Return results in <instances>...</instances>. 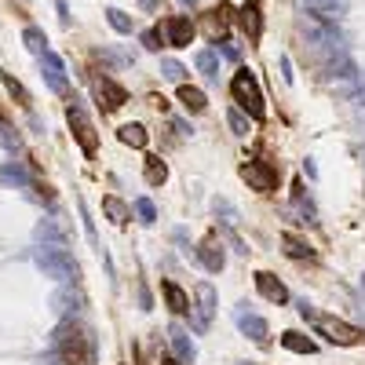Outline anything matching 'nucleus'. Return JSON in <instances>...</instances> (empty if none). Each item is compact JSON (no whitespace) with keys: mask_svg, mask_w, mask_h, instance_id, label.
<instances>
[{"mask_svg":"<svg viewBox=\"0 0 365 365\" xmlns=\"http://www.w3.org/2000/svg\"><path fill=\"white\" fill-rule=\"evenodd\" d=\"M230 96H234V103H237L241 110H245L252 120H263V117H267L263 91H259V84H256L252 70H237V73H234V81H230Z\"/></svg>","mask_w":365,"mask_h":365,"instance_id":"1","label":"nucleus"},{"mask_svg":"<svg viewBox=\"0 0 365 365\" xmlns=\"http://www.w3.org/2000/svg\"><path fill=\"white\" fill-rule=\"evenodd\" d=\"M303 318H314L318 332H322L325 340H332L336 347H358V344H365V329H354V325H347V322H340V318L311 314V307H303Z\"/></svg>","mask_w":365,"mask_h":365,"instance_id":"2","label":"nucleus"},{"mask_svg":"<svg viewBox=\"0 0 365 365\" xmlns=\"http://www.w3.org/2000/svg\"><path fill=\"white\" fill-rule=\"evenodd\" d=\"M66 120H70L73 139L81 143V150H84L88 158H96V150H99V135H96V125L88 120V113H84L77 103H70V106H66Z\"/></svg>","mask_w":365,"mask_h":365,"instance_id":"3","label":"nucleus"},{"mask_svg":"<svg viewBox=\"0 0 365 365\" xmlns=\"http://www.w3.org/2000/svg\"><path fill=\"white\" fill-rule=\"evenodd\" d=\"M241 179H245L252 190H259V194H274V190H278V168L267 165V161H245V165H241Z\"/></svg>","mask_w":365,"mask_h":365,"instance_id":"4","label":"nucleus"},{"mask_svg":"<svg viewBox=\"0 0 365 365\" xmlns=\"http://www.w3.org/2000/svg\"><path fill=\"white\" fill-rule=\"evenodd\" d=\"M158 29H161V41L172 44V48H190V41H194V22H190V19H182V15L165 19Z\"/></svg>","mask_w":365,"mask_h":365,"instance_id":"5","label":"nucleus"},{"mask_svg":"<svg viewBox=\"0 0 365 365\" xmlns=\"http://www.w3.org/2000/svg\"><path fill=\"white\" fill-rule=\"evenodd\" d=\"M197 256H201V263L212 270V274H220L223 270V263H227V256H223V241L216 237V234H208L201 245H197Z\"/></svg>","mask_w":365,"mask_h":365,"instance_id":"6","label":"nucleus"},{"mask_svg":"<svg viewBox=\"0 0 365 365\" xmlns=\"http://www.w3.org/2000/svg\"><path fill=\"white\" fill-rule=\"evenodd\" d=\"M256 289H259V296L270 299V303H289V289L274 278L270 270H259V274H256Z\"/></svg>","mask_w":365,"mask_h":365,"instance_id":"7","label":"nucleus"},{"mask_svg":"<svg viewBox=\"0 0 365 365\" xmlns=\"http://www.w3.org/2000/svg\"><path fill=\"white\" fill-rule=\"evenodd\" d=\"M96 96H99V106H103V110H117V106H125L128 91L120 88V84H113L110 77H103V81L96 84Z\"/></svg>","mask_w":365,"mask_h":365,"instance_id":"8","label":"nucleus"},{"mask_svg":"<svg viewBox=\"0 0 365 365\" xmlns=\"http://www.w3.org/2000/svg\"><path fill=\"white\" fill-rule=\"evenodd\" d=\"M58 347H63V361L66 365H81L84 361V336H81V329H70L58 336Z\"/></svg>","mask_w":365,"mask_h":365,"instance_id":"9","label":"nucleus"},{"mask_svg":"<svg viewBox=\"0 0 365 365\" xmlns=\"http://www.w3.org/2000/svg\"><path fill=\"white\" fill-rule=\"evenodd\" d=\"M161 296H165V303H168V311L172 314H190V296L187 292H182L175 282H161Z\"/></svg>","mask_w":365,"mask_h":365,"instance_id":"10","label":"nucleus"},{"mask_svg":"<svg viewBox=\"0 0 365 365\" xmlns=\"http://www.w3.org/2000/svg\"><path fill=\"white\" fill-rule=\"evenodd\" d=\"M237 22H241V29H245V34H249V41L256 44V41H259V34H263V22H259V8H256V4H245V8L237 11Z\"/></svg>","mask_w":365,"mask_h":365,"instance_id":"11","label":"nucleus"},{"mask_svg":"<svg viewBox=\"0 0 365 365\" xmlns=\"http://www.w3.org/2000/svg\"><path fill=\"white\" fill-rule=\"evenodd\" d=\"M282 245H285V252H289L292 259H311V256H314L311 241H307V237H299V234H292V230L282 234Z\"/></svg>","mask_w":365,"mask_h":365,"instance_id":"12","label":"nucleus"},{"mask_svg":"<svg viewBox=\"0 0 365 365\" xmlns=\"http://www.w3.org/2000/svg\"><path fill=\"white\" fill-rule=\"evenodd\" d=\"M237 325H241V332H249V336H252L256 344H267V340H270L267 322H263V318H256V314H237Z\"/></svg>","mask_w":365,"mask_h":365,"instance_id":"13","label":"nucleus"},{"mask_svg":"<svg viewBox=\"0 0 365 365\" xmlns=\"http://www.w3.org/2000/svg\"><path fill=\"white\" fill-rule=\"evenodd\" d=\"M103 212H106V216H110L117 227H125V223L132 220V208H128L125 201H120V197H113V194H106V197H103Z\"/></svg>","mask_w":365,"mask_h":365,"instance_id":"14","label":"nucleus"},{"mask_svg":"<svg viewBox=\"0 0 365 365\" xmlns=\"http://www.w3.org/2000/svg\"><path fill=\"white\" fill-rule=\"evenodd\" d=\"M179 103L187 106L190 113H201V110L208 106V99H205V91H197V88H190V84H179Z\"/></svg>","mask_w":365,"mask_h":365,"instance_id":"15","label":"nucleus"},{"mask_svg":"<svg viewBox=\"0 0 365 365\" xmlns=\"http://www.w3.org/2000/svg\"><path fill=\"white\" fill-rule=\"evenodd\" d=\"M282 347L296 351V354H314V340L311 336H303V332H282Z\"/></svg>","mask_w":365,"mask_h":365,"instance_id":"16","label":"nucleus"},{"mask_svg":"<svg viewBox=\"0 0 365 365\" xmlns=\"http://www.w3.org/2000/svg\"><path fill=\"white\" fill-rule=\"evenodd\" d=\"M230 15H234V8H230V4H220L216 11H208V29H212V37H216V34H227Z\"/></svg>","mask_w":365,"mask_h":365,"instance_id":"17","label":"nucleus"},{"mask_svg":"<svg viewBox=\"0 0 365 365\" xmlns=\"http://www.w3.org/2000/svg\"><path fill=\"white\" fill-rule=\"evenodd\" d=\"M117 139L125 143V146H146V128L143 125H120V132H117Z\"/></svg>","mask_w":365,"mask_h":365,"instance_id":"18","label":"nucleus"},{"mask_svg":"<svg viewBox=\"0 0 365 365\" xmlns=\"http://www.w3.org/2000/svg\"><path fill=\"white\" fill-rule=\"evenodd\" d=\"M165 179H168V165L161 158H146V182L150 187H161Z\"/></svg>","mask_w":365,"mask_h":365,"instance_id":"19","label":"nucleus"},{"mask_svg":"<svg viewBox=\"0 0 365 365\" xmlns=\"http://www.w3.org/2000/svg\"><path fill=\"white\" fill-rule=\"evenodd\" d=\"M197 299H201V318H197V325L205 329L208 318H212V303H216V292H212V285H197Z\"/></svg>","mask_w":365,"mask_h":365,"instance_id":"20","label":"nucleus"},{"mask_svg":"<svg viewBox=\"0 0 365 365\" xmlns=\"http://www.w3.org/2000/svg\"><path fill=\"white\" fill-rule=\"evenodd\" d=\"M4 84H8V91H11V96H15V99H19L22 106H29V96H26V88H22V84H19V81H15L11 73H4Z\"/></svg>","mask_w":365,"mask_h":365,"instance_id":"21","label":"nucleus"},{"mask_svg":"<svg viewBox=\"0 0 365 365\" xmlns=\"http://www.w3.org/2000/svg\"><path fill=\"white\" fill-rule=\"evenodd\" d=\"M172 344H175V351H179V358L187 361V358H194V347L182 340V332H172Z\"/></svg>","mask_w":365,"mask_h":365,"instance_id":"22","label":"nucleus"},{"mask_svg":"<svg viewBox=\"0 0 365 365\" xmlns=\"http://www.w3.org/2000/svg\"><path fill=\"white\" fill-rule=\"evenodd\" d=\"M106 15H110V26H113V29H120V34H128V29H132V22H128L125 15H120V11H106Z\"/></svg>","mask_w":365,"mask_h":365,"instance_id":"23","label":"nucleus"},{"mask_svg":"<svg viewBox=\"0 0 365 365\" xmlns=\"http://www.w3.org/2000/svg\"><path fill=\"white\" fill-rule=\"evenodd\" d=\"M230 128H234L237 135H245V132H249V120H245V117H241L237 110H230Z\"/></svg>","mask_w":365,"mask_h":365,"instance_id":"24","label":"nucleus"},{"mask_svg":"<svg viewBox=\"0 0 365 365\" xmlns=\"http://www.w3.org/2000/svg\"><path fill=\"white\" fill-rule=\"evenodd\" d=\"M139 216H143V220L150 223V220L158 216V212H154V205H150V201H139Z\"/></svg>","mask_w":365,"mask_h":365,"instance_id":"25","label":"nucleus"},{"mask_svg":"<svg viewBox=\"0 0 365 365\" xmlns=\"http://www.w3.org/2000/svg\"><path fill=\"white\" fill-rule=\"evenodd\" d=\"M197 66H201V70H216V58H212L208 51H201V55H197Z\"/></svg>","mask_w":365,"mask_h":365,"instance_id":"26","label":"nucleus"},{"mask_svg":"<svg viewBox=\"0 0 365 365\" xmlns=\"http://www.w3.org/2000/svg\"><path fill=\"white\" fill-rule=\"evenodd\" d=\"M165 73H168L172 81H182V66H179V63H165Z\"/></svg>","mask_w":365,"mask_h":365,"instance_id":"27","label":"nucleus"},{"mask_svg":"<svg viewBox=\"0 0 365 365\" xmlns=\"http://www.w3.org/2000/svg\"><path fill=\"white\" fill-rule=\"evenodd\" d=\"M161 365H179V358H161Z\"/></svg>","mask_w":365,"mask_h":365,"instance_id":"28","label":"nucleus"}]
</instances>
